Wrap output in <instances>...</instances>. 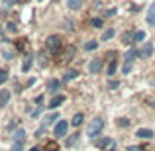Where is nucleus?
Listing matches in <instances>:
<instances>
[{
  "instance_id": "1",
  "label": "nucleus",
  "mask_w": 155,
  "mask_h": 151,
  "mask_svg": "<svg viewBox=\"0 0 155 151\" xmlns=\"http://www.w3.org/2000/svg\"><path fill=\"white\" fill-rule=\"evenodd\" d=\"M63 45H65V39L61 38V35H49V38L45 39V47L49 49V53L51 55H57L61 49H63Z\"/></svg>"
},
{
  "instance_id": "2",
  "label": "nucleus",
  "mask_w": 155,
  "mask_h": 151,
  "mask_svg": "<svg viewBox=\"0 0 155 151\" xmlns=\"http://www.w3.org/2000/svg\"><path fill=\"white\" fill-rule=\"evenodd\" d=\"M102 128H104L102 118H94V120L88 124V128H87V136H88V137H96L100 132H102Z\"/></svg>"
},
{
  "instance_id": "3",
  "label": "nucleus",
  "mask_w": 155,
  "mask_h": 151,
  "mask_svg": "<svg viewBox=\"0 0 155 151\" xmlns=\"http://www.w3.org/2000/svg\"><path fill=\"white\" fill-rule=\"evenodd\" d=\"M137 55H140L137 49H130L128 53H126V61H124V65H122V73H124V75L132 73V63H134V59H136Z\"/></svg>"
},
{
  "instance_id": "4",
  "label": "nucleus",
  "mask_w": 155,
  "mask_h": 151,
  "mask_svg": "<svg viewBox=\"0 0 155 151\" xmlns=\"http://www.w3.org/2000/svg\"><path fill=\"white\" fill-rule=\"evenodd\" d=\"M69 132V122L67 120H59L55 124V130H53V133H55V137L59 140V137H65Z\"/></svg>"
},
{
  "instance_id": "5",
  "label": "nucleus",
  "mask_w": 155,
  "mask_h": 151,
  "mask_svg": "<svg viewBox=\"0 0 155 151\" xmlns=\"http://www.w3.org/2000/svg\"><path fill=\"white\" fill-rule=\"evenodd\" d=\"M100 69H102V59H100V57H94V59L88 63V73L96 75V73H100Z\"/></svg>"
},
{
  "instance_id": "6",
  "label": "nucleus",
  "mask_w": 155,
  "mask_h": 151,
  "mask_svg": "<svg viewBox=\"0 0 155 151\" xmlns=\"http://www.w3.org/2000/svg\"><path fill=\"white\" fill-rule=\"evenodd\" d=\"M59 88H61V80L59 79H49L47 80V90H49L51 94H57Z\"/></svg>"
},
{
  "instance_id": "7",
  "label": "nucleus",
  "mask_w": 155,
  "mask_h": 151,
  "mask_svg": "<svg viewBox=\"0 0 155 151\" xmlns=\"http://www.w3.org/2000/svg\"><path fill=\"white\" fill-rule=\"evenodd\" d=\"M65 102V94H55L53 98L49 100V110H55V108H59L61 104Z\"/></svg>"
},
{
  "instance_id": "8",
  "label": "nucleus",
  "mask_w": 155,
  "mask_h": 151,
  "mask_svg": "<svg viewBox=\"0 0 155 151\" xmlns=\"http://www.w3.org/2000/svg\"><path fill=\"white\" fill-rule=\"evenodd\" d=\"M153 49H155V47H153V43H151V41H147L143 47H141V51H140V57H143V59L151 57V55H153Z\"/></svg>"
},
{
  "instance_id": "9",
  "label": "nucleus",
  "mask_w": 155,
  "mask_h": 151,
  "mask_svg": "<svg viewBox=\"0 0 155 151\" xmlns=\"http://www.w3.org/2000/svg\"><path fill=\"white\" fill-rule=\"evenodd\" d=\"M94 145H96L98 149H108L110 145H114V141L110 140V137H100V140L94 141Z\"/></svg>"
},
{
  "instance_id": "10",
  "label": "nucleus",
  "mask_w": 155,
  "mask_h": 151,
  "mask_svg": "<svg viewBox=\"0 0 155 151\" xmlns=\"http://www.w3.org/2000/svg\"><path fill=\"white\" fill-rule=\"evenodd\" d=\"M55 120H59V114H57V112L47 114V116L43 118V128H47V126H53V124H55Z\"/></svg>"
},
{
  "instance_id": "11",
  "label": "nucleus",
  "mask_w": 155,
  "mask_h": 151,
  "mask_svg": "<svg viewBox=\"0 0 155 151\" xmlns=\"http://www.w3.org/2000/svg\"><path fill=\"white\" fill-rule=\"evenodd\" d=\"M136 136L137 137H141V140H149V137H153L155 133H153V130H147V128H140L136 132Z\"/></svg>"
},
{
  "instance_id": "12",
  "label": "nucleus",
  "mask_w": 155,
  "mask_h": 151,
  "mask_svg": "<svg viewBox=\"0 0 155 151\" xmlns=\"http://www.w3.org/2000/svg\"><path fill=\"white\" fill-rule=\"evenodd\" d=\"M8 100H10V90L0 88V108H4V106L8 104Z\"/></svg>"
},
{
  "instance_id": "13",
  "label": "nucleus",
  "mask_w": 155,
  "mask_h": 151,
  "mask_svg": "<svg viewBox=\"0 0 155 151\" xmlns=\"http://www.w3.org/2000/svg\"><path fill=\"white\" fill-rule=\"evenodd\" d=\"M145 20H147V24H149V26H155V2L151 4V8H149L147 16H145Z\"/></svg>"
},
{
  "instance_id": "14",
  "label": "nucleus",
  "mask_w": 155,
  "mask_h": 151,
  "mask_svg": "<svg viewBox=\"0 0 155 151\" xmlns=\"http://www.w3.org/2000/svg\"><path fill=\"white\" fill-rule=\"evenodd\" d=\"M116 69H118V61H116V57H112V61L108 63V67H106V73H108L110 77L116 73Z\"/></svg>"
},
{
  "instance_id": "15",
  "label": "nucleus",
  "mask_w": 155,
  "mask_h": 151,
  "mask_svg": "<svg viewBox=\"0 0 155 151\" xmlns=\"http://www.w3.org/2000/svg\"><path fill=\"white\" fill-rule=\"evenodd\" d=\"M12 137H14V141H24V140H26V130H24V128H18Z\"/></svg>"
},
{
  "instance_id": "16",
  "label": "nucleus",
  "mask_w": 155,
  "mask_h": 151,
  "mask_svg": "<svg viewBox=\"0 0 155 151\" xmlns=\"http://www.w3.org/2000/svg\"><path fill=\"white\" fill-rule=\"evenodd\" d=\"M77 77H79V71H75V69H71V71H67V73H65L63 80H65V83H69V80H75Z\"/></svg>"
},
{
  "instance_id": "17",
  "label": "nucleus",
  "mask_w": 155,
  "mask_h": 151,
  "mask_svg": "<svg viewBox=\"0 0 155 151\" xmlns=\"http://www.w3.org/2000/svg\"><path fill=\"white\" fill-rule=\"evenodd\" d=\"M83 120H84V116H83V112H77L75 116H73V120H71V124L75 126V128H79L81 124H83Z\"/></svg>"
},
{
  "instance_id": "18",
  "label": "nucleus",
  "mask_w": 155,
  "mask_h": 151,
  "mask_svg": "<svg viewBox=\"0 0 155 151\" xmlns=\"http://www.w3.org/2000/svg\"><path fill=\"white\" fill-rule=\"evenodd\" d=\"M67 6H69V10H81L83 0H67Z\"/></svg>"
},
{
  "instance_id": "19",
  "label": "nucleus",
  "mask_w": 155,
  "mask_h": 151,
  "mask_svg": "<svg viewBox=\"0 0 155 151\" xmlns=\"http://www.w3.org/2000/svg\"><path fill=\"white\" fill-rule=\"evenodd\" d=\"M114 35H116V31H114V28H108V30L102 34V38H100V41H108V39H112Z\"/></svg>"
},
{
  "instance_id": "20",
  "label": "nucleus",
  "mask_w": 155,
  "mask_h": 151,
  "mask_svg": "<svg viewBox=\"0 0 155 151\" xmlns=\"http://www.w3.org/2000/svg\"><path fill=\"white\" fill-rule=\"evenodd\" d=\"M31 61H34V57H31V55H28L26 59H24V65H22V71H24V73H28V71H30Z\"/></svg>"
},
{
  "instance_id": "21",
  "label": "nucleus",
  "mask_w": 155,
  "mask_h": 151,
  "mask_svg": "<svg viewBox=\"0 0 155 151\" xmlns=\"http://www.w3.org/2000/svg\"><path fill=\"white\" fill-rule=\"evenodd\" d=\"M96 47H98V41H94V39H91V41L84 43V51H94Z\"/></svg>"
},
{
  "instance_id": "22",
  "label": "nucleus",
  "mask_w": 155,
  "mask_h": 151,
  "mask_svg": "<svg viewBox=\"0 0 155 151\" xmlns=\"http://www.w3.org/2000/svg\"><path fill=\"white\" fill-rule=\"evenodd\" d=\"M143 39H145V31H141V30L132 35V41H143Z\"/></svg>"
},
{
  "instance_id": "23",
  "label": "nucleus",
  "mask_w": 155,
  "mask_h": 151,
  "mask_svg": "<svg viewBox=\"0 0 155 151\" xmlns=\"http://www.w3.org/2000/svg\"><path fill=\"white\" fill-rule=\"evenodd\" d=\"M77 140H79V133H73V136H69L67 140H65V145H67V147H71V145L75 143Z\"/></svg>"
},
{
  "instance_id": "24",
  "label": "nucleus",
  "mask_w": 155,
  "mask_h": 151,
  "mask_svg": "<svg viewBox=\"0 0 155 151\" xmlns=\"http://www.w3.org/2000/svg\"><path fill=\"white\" fill-rule=\"evenodd\" d=\"M116 124H118V128H128V126H130V120H128V118H118Z\"/></svg>"
},
{
  "instance_id": "25",
  "label": "nucleus",
  "mask_w": 155,
  "mask_h": 151,
  "mask_svg": "<svg viewBox=\"0 0 155 151\" xmlns=\"http://www.w3.org/2000/svg\"><path fill=\"white\" fill-rule=\"evenodd\" d=\"M8 80V71L6 69H0V87H2V83H6Z\"/></svg>"
},
{
  "instance_id": "26",
  "label": "nucleus",
  "mask_w": 155,
  "mask_h": 151,
  "mask_svg": "<svg viewBox=\"0 0 155 151\" xmlns=\"http://www.w3.org/2000/svg\"><path fill=\"white\" fill-rule=\"evenodd\" d=\"M24 149V141H14V145H12L10 151H22Z\"/></svg>"
},
{
  "instance_id": "27",
  "label": "nucleus",
  "mask_w": 155,
  "mask_h": 151,
  "mask_svg": "<svg viewBox=\"0 0 155 151\" xmlns=\"http://www.w3.org/2000/svg\"><path fill=\"white\" fill-rule=\"evenodd\" d=\"M92 28H102V18H92Z\"/></svg>"
},
{
  "instance_id": "28",
  "label": "nucleus",
  "mask_w": 155,
  "mask_h": 151,
  "mask_svg": "<svg viewBox=\"0 0 155 151\" xmlns=\"http://www.w3.org/2000/svg\"><path fill=\"white\" fill-rule=\"evenodd\" d=\"M6 26H8L6 30L10 31V34H16V31H18V28H16V24H12V22H10V24H6Z\"/></svg>"
},
{
  "instance_id": "29",
  "label": "nucleus",
  "mask_w": 155,
  "mask_h": 151,
  "mask_svg": "<svg viewBox=\"0 0 155 151\" xmlns=\"http://www.w3.org/2000/svg\"><path fill=\"white\" fill-rule=\"evenodd\" d=\"M47 151H57V149H59V147H57V143H55V141H51V143H47V147H45Z\"/></svg>"
},
{
  "instance_id": "30",
  "label": "nucleus",
  "mask_w": 155,
  "mask_h": 151,
  "mask_svg": "<svg viewBox=\"0 0 155 151\" xmlns=\"http://www.w3.org/2000/svg\"><path fill=\"white\" fill-rule=\"evenodd\" d=\"M2 53H4V59H12V57H14V53H12L10 49H4Z\"/></svg>"
},
{
  "instance_id": "31",
  "label": "nucleus",
  "mask_w": 155,
  "mask_h": 151,
  "mask_svg": "<svg viewBox=\"0 0 155 151\" xmlns=\"http://www.w3.org/2000/svg\"><path fill=\"white\" fill-rule=\"evenodd\" d=\"M126 151H141V147H140V145H128Z\"/></svg>"
},
{
  "instance_id": "32",
  "label": "nucleus",
  "mask_w": 155,
  "mask_h": 151,
  "mask_svg": "<svg viewBox=\"0 0 155 151\" xmlns=\"http://www.w3.org/2000/svg\"><path fill=\"white\" fill-rule=\"evenodd\" d=\"M118 87V80H110L108 83V88H116Z\"/></svg>"
},
{
  "instance_id": "33",
  "label": "nucleus",
  "mask_w": 155,
  "mask_h": 151,
  "mask_svg": "<svg viewBox=\"0 0 155 151\" xmlns=\"http://www.w3.org/2000/svg\"><path fill=\"white\" fill-rule=\"evenodd\" d=\"M30 151H41V149H39V147H31Z\"/></svg>"
}]
</instances>
